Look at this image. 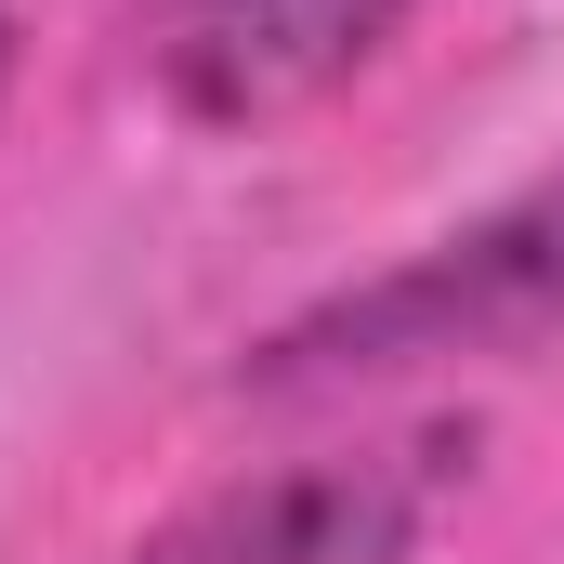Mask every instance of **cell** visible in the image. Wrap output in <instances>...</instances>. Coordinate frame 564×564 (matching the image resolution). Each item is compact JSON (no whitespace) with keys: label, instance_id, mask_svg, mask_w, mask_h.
<instances>
[{"label":"cell","instance_id":"cell-1","mask_svg":"<svg viewBox=\"0 0 564 564\" xmlns=\"http://www.w3.org/2000/svg\"><path fill=\"white\" fill-rule=\"evenodd\" d=\"M539 341H564V171L421 237L368 289H328L315 315L263 328L237 355V394H368V381H408V368L539 355Z\"/></svg>","mask_w":564,"mask_h":564},{"label":"cell","instance_id":"cell-2","mask_svg":"<svg viewBox=\"0 0 564 564\" xmlns=\"http://www.w3.org/2000/svg\"><path fill=\"white\" fill-rule=\"evenodd\" d=\"M459 486H473V433L408 421V433L315 446V459H276V473L184 499L171 525H144L132 564H421Z\"/></svg>","mask_w":564,"mask_h":564},{"label":"cell","instance_id":"cell-3","mask_svg":"<svg viewBox=\"0 0 564 564\" xmlns=\"http://www.w3.org/2000/svg\"><path fill=\"white\" fill-rule=\"evenodd\" d=\"M421 0H144V79L184 132H276L368 79Z\"/></svg>","mask_w":564,"mask_h":564},{"label":"cell","instance_id":"cell-4","mask_svg":"<svg viewBox=\"0 0 564 564\" xmlns=\"http://www.w3.org/2000/svg\"><path fill=\"white\" fill-rule=\"evenodd\" d=\"M0 93H13V13H0Z\"/></svg>","mask_w":564,"mask_h":564}]
</instances>
